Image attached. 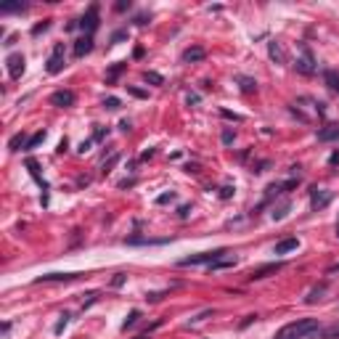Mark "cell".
I'll use <instances>...</instances> for the list:
<instances>
[{
	"instance_id": "cell-1",
	"label": "cell",
	"mask_w": 339,
	"mask_h": 339,
	"mask_svg": "<svg viewBox=\"0 0 339 339\" xmlns=\"http://www.w3.org/2000/svg\"><path fill=\"white\" fill-rule=\"evenodd\" d=\"M318 329H321V326H318L315 318H299V321L281 326L273 339H308V337H313V331H318Z\"/></svg>"
},
{
	"instance_id": "cell-2",
	"label": "cell",
	"mask_w": 339,
	"mask_h": 339,
	"mask_svg": "<svg viewBox=\"0 0 339 339\" xmlns=\"http://www.w3.org/2000/svg\"><path fill=\"white\" fill-rule=\"evenodd\" d=\"M228 254L225 246H220V249H212V252H201V254H188V257L183 260H178V265L180 268H188V265H212V263H218V260H223Z\"/></svg>"
},
{
	"instance_id": "cell-3",
	"label": "cell",
	"mask_w": 339,
	"mask_h": 339,
	"mask_svg": "<svg viewBox=\"0 0 339 339\" xmlns=\"http://www.w3.org/2000/svg\"><path fill=\"white\" fill-rule=\"evenodd\" d=\"M64 67H67V50H64V43H56L48 61H45V72L48 74H58V72H64Z\"/></svg>"
},
{
	"instance_id": "cell-4",
	"label": "cell",
	"mask_w": 339,
	"mask_h": 339,
	"mask_svg": "<svg viewBox=\"0 0 339 339\" xmlns=\"http://www.w3.org/2000/svg\"><path fill=\"white\" fill-rule=\"evenodd\" d=\"M98 24H101V16H98V5H90L88 11H85V16L80 19V22H77V27H82V32L85 35H90L93 37V32L98 29Z\"/></svg>"
},
{
	"instance_id": "cell-5",
	"label": "cell",
	"mask_w": 339,
	"mask_h": 339,
	"mask_svg": "<svg viewBox=\"0 0 339 339\" xmlns=\"http://www.w3.org/2000/svg\"><path fill=\"white\" fill-rule=\"evenodd\" d=\"M331 204V191L326 188H310V210L313 212H321Z\"/></svg>"
},
{
	"instance_id": "cell-6",
	"label": "cell",
	"mask_w": 339,
	"mask_h": 339,
	"mask_svg": "<svg viewBox=\"0 0 339 339\" xmlns=\"http://www.w3.org/2000/svg\"><path fill=\"white\" fill-rule=\"evenodd\" d=\"M5 64H8V77L11 80H22L24 69H27V58H24L22 53H11L8 58H5Z\"/></svg>"
},
{
	"instance_id": "cell-7",
	"label": "cell",
	"mask_w": 339,
	"mask_h": 339,
	"mask_svg": "<svg viewBox=\"0 0 339 339\" xmlns=\"http://www.w3.org/2000/svg\"><path fill=\"white\" fill-rule=\"evenodd\" d=\"M294 69L299 72V74H315V58H313V53H310L308 45H302V56L297 58Z\"/></svg>"
},
{
	"instance_id": "cell-8",
	"label": "cell",
	"mask_w": 339,
	"mask_h": 339,
	"mask_svg": "<svg viewBox=\"0 0 339 339\" xmlns=\"http://www.w3.org/2000/svg\"><path fill=\"white\" fill-rule=\"evenodd\" d=\"M284 268V263H268V265H260V268H254L249 273V281H260V278H268L273 273H278Z\"/></svg>"
},
{
	"instance_id": "cell-9",
	"label": "cell",
	"mask_w": 339,
	"mask_h": 339,
	"mask_svg": "<svg viewBox=\"0 0 339 339\" xmlns=\"http://www.w3.org/2000/svg\"><path fill=\"white\" fill-rule=\"evenodd\" d=\"M50 103L58 109H67V106H74V93L72 90H56L53 96H50Z\"/></svg>"
},
{
	"instance_id": "cell-10",
	"label": "cell",
	"mask_w": 339,
	"mask_h": 339,
	"mask_svg": "<svg viewBox=\"0 0 339 339\" xmlns=\"http://www.w3.org/2000/svg\"><path fill=\"white\" fill-rule=\"evenodd\" d=\"M74 278H80V273H45V276H37L35 284H50V281H74Z\"/></svg>"
},
{
	"instance_id": "cell-11",
	"label": "cell",
	"mask_w": 339,
	"mask_h": 339,
	"mask_svg": "<svg viewBox=\"0 0 339 339\" xmlns=\"http://www.w3.org/2000/svg\"><path fill=\"white\" fill-rule=\"evenodd\" d=\"M318 141H321V143L339 141V122H331V125H323L321 130H318Z\"/></svg>"
},
{
	"instance_id": "cell-12",
	"label": "cell",
	"mask_w": 339,
	"mask_h": 339,
	"mask_svg": "<svg viewBox=\"0 0 339 339\" xmlns=\"http://www.w3.org/2000/svg\"><path fill=\"white\" fill-rule=\"evenodd\" d=\"M207 58V50L201 45H194V48H186L183 50V61L186 64H196V61H204Z\"/></svg>"
},
{
	"instance_id": "cell-13",
	"label": "cell",
	"mask_w": 339,
	"mask_h": 339,
	"mask_svg": "<svg viewBox=\"0 0 339 339\" xmlns=\"http://www.w3.org/2000/svg\"><path fill=\"white\" fill-rule=\"evenodd\" d=\"M90 50H93V37H90V35H85V37H80V40L74 43V58L88 56Z\"/></svg>"
},
{
	"instance_id": "cell-14",
	"label": "cell",
	"mask_w": 339,
	"mask_h": 339,
	"mask_svg": "<svg viewBox=\"0 0 339 339\" xmlns=\"http://www.w3.org/2000/svg\"><path fill=\"white\" fill-rule=\"evenodd\" d=\"M310 339H339V323L329 326V329H318V331H313V337H310Z\"/></svg>"
},
{
	"instance_id": "cell-15",
	"label": "cell",
	"mask_w": 339,
	"mask_h": 339,
	"mask_svg": "<svg viewBox=\"0 0 339 339\" xmlns=\"http://www.w3.org/2000/svg\"><path fill=\"white\" fill-rule=\"evenodd\" d=\"M297 246H299V239H294V236L284 239V241H278V244H276V254H289V252H294Z\"/></svg>"
},
{
	"instance_id": "cell-16",
	"label": "cell",
	"mask_w": 339,
	"mask_h": 339,
	"mask_svg": "<svg viewBox=\"0 0 339 339\" xmlns=\"http://www.w3.org/2000/svg\"><path fill=\"white\" fill-rule=\"evenodd\" d=\"M268 53H270V58H273L276 64H284V61H286V53H284L281 43H276V40L268 43Z\"/></svg>"
},
{
	"instance_id": "cell-17",
	"label": "cell",
	"mask_w": 339,
	"mask_h": 339,
	"mask_svg": "<svg viewBox=\"0 0 339 339\" xmlns=\"http://www.w3.org/2000/svg\"><path fill=\"white\" fill-rule=\"evenodd\" d=\"M27 170H29V175H32V178L37 180V186H40V188H48V183H45V180L40 178V165H37L35 159H27Z\"/></svg>"
},
{
	"instance_id": "cell-18",
	"label": "cell",
	"mask_w": 339,
	"mask_h": 339,
	"mask_svg": "<svg viewBox=\"0 0 339 339\" xmlns=\"http://www.w3.org/2000/svg\"><path fill=\"white\" fill-rule=\"evenodd\" d=\"M323 80H326V85H329L334 93H339V74H337L334 69H326L323 72Z\"/></svg>"
},
{
	"instance_id": "cell-19",
	"label": "cell",
	"mask_w": 339,
	"mask_h": 339,
	"mask_svg": "<svg viewBox=\"0 0 339 339\" xmlns=\"http://www.w3.org/2000/svg\"><path fill=\"white\" fill-rule=\"evenodd\" d=\"M45 135H48V133H45V130H37V133H35V135H32V138L27 141V146H24V151H32V148H37V146H40V143L45 141Z\"/></svg>"
},
{
	"instance_id": "cell-20",
	"label": "cell",
	"mask_w": 339,
	"mask_h": 339,
	"mask_svg": "<svg viewBox=\"0 0 339 339\" xmlns=\"http://www.w3.org/2000/svg\"><path fill=\"white\" fill-rule=\"evenodd\" d=\"M22 11H27V3H5V5H0V14H22Z\"/></svg>"
},
{
	"instance_id": "cell-21",
	"label": "cell",
	"mask_w": 339,
	"mask_h": 339,
	"mask_svg": "<svg viewBox=\"0 0 339 339\" xmlns=\"http://www.w3.org/2000/svg\"><path fill=\"white\" fill-rule=\"evenodd\" d=\"M233 265H236V257H223L218 263H212L210 270H223V268H233Z\"/></svg>"
},
{
	"instance_id": "cell-22",
	"label": "cell",
	"mask_w": 339,
	"mask_h": 339,
	"mask_svg": "<svg viewBox=\"0 0 339 339\" xmlns=\"http://www.w3.org/2000/svg\"><path fill=\"white\" fill-rule=\"evenodd\" d=\"M323 291H326V284L315 286V289H313L310 294H308V299H305V302H308V305H313V302H318V299H323Z\"/></svg>"
},
{
	"instance_id": "cell-23",
	"label": "cell",
	"mask_w": 339,
	"mask_h": 339,
	"mask_svg": "<svg viewBox=\"0 0 339 339\" xmlns=\"http://www.w3.org/2000/svg\"><path fill=\"white\" fill-rule=\"evenodd\" d=\"M138 318H141V310H130V315L125 318V323H122V331H127V329H133L135 323H138Z\"/></svg>"
},
{
	"instance_id": "cell-24",
	"label": "cell",
	"mask_w": 339,
	"mask_h": 339,
	"mask_svg": "<svg viewBox=\"0 0 339 339\" xmlns=\"http://www.w3.org/2000/svg\"><path fill=\"white\" fill-rule=\"evenodd\" d=\"M239 82H241V90H244V93H252V90H257V82H254L252 77H239Z\"/></svg>"
},
{
	"instance_id": "cell-25",
	"label": "cell",
	"mask_w": 339,
	"mask_h": 339,
	"mask_svg": "<svg viewBox=\"0 0 339 339\" xmlns=\"http://www.w3.org/2000/svg\"><path fill=\"white\" fill-rule=\"evenodd\" d=\"M143 80L151 82V85H165V77L156 74V72H143Z\"/></svg>"
},
{
	"instance_id": "cell-26",
	"label": "cell",
	"mask_w": 339,
	"mask_h": 339,
	"mask_svg": "<svg viewBox=\"0 0 339 339\" xmlns=\"http://www.w3.org/2000/svg\"><path fill=\"white\" fill-rule=\"evenodd\" d=\"M289 210H291V207H289V201H286V204L276 207V210L270 212V218H273V220H284V218H286V212H289Z\"/></svg>"
},
{
	"instance_id": "cell-27",
	"label": "cell",
	"mask_w": 339,
	"mask_h": 339,
	"mask_svg": "<svg viewBox=\"0 0 339 339\" xmlns=\"http://www.w3.org/2000/svg\"><path fill=\"white\" fill-rule=\"evenodd\" d=\"M19 146H27V143H24V133H16L14 138L8 141V148H11V151H19Z\"/></svg>"
},
{
	"instance_id": "cell-28",
	"label": "cell",
	"mask_w": 339,
	"mask_h": 339,
	"mask_svg": "<svg viewBox=\"0 0 339 339\" xmlns=\"http://www.w3.org/2000/svg\"><path fill=\"white\" fill-rule=\"evenodd\" d=\"M69 318H72V315H69V313H61V315H58V323L53 326V331H56V334H61V331H64V329H67V323H69Z\"/></svg>"
},
{
	"instance_id": "cell-29",
	"label": "cell",
	"mask_w": 339,
	"mask_h": 339,
	"mask_svg": "<svg viewBox=\"0 0 339 339\" xmlns=\"http://www.w3.org/2000/svg\"><path fill=\"white\" fill-rule=\"evenodd\" d=\"M120 106H122V103H120V98H114V96H109V98L103 101V109H109V112H117Z\"/></svg>"
},
{
	"instance_id": "cell-30",
	"label": "cell",
	"mask_w": 339,
	"mask_h": 339,
	"mask_svg": "<svg viewBox=\"0 0 339 339\" xmlns=\"http://www.w3.org/2000/svg\"><path fill=\"white\" fill-rule=\"evenodd\" d=\"M122 69H125V64H122V61H120V64H114V67H112V69H109V74H106V80H109V82H114V80H117V74H120V72H122Z\"/></svg>"
},
{
	"instance_id": "cell-31",
	"label": "cell",
	"mask_w": 339,
	"mask_h": 339,
	"mask_svg": "<svg viewBox=\"0 0 339 339\" xmlns=\"http://www.w3.org/2000/svg\"><path fill=\"white\" fill-rule=\"evenodd\" d=\"M45 29H50V19H45V22L43 24H35V27H32V35H40V32H45Z\"/></svg>"
},
{
	"instance_id": "cell-32",
	"label": "cell",
	"mask_w": 339,
	"mask_h": 339,
	"mask_svg": "<svg viewBox=\"0 0 339 339\" xmlns=\"http://www.w3.org/2000/svg\"><path fill=\"white\" fill-rule=\"evenodd\" d=\"M127 37V29H120V32H114L112 35V45H117V43H122Z\"/></svg>"
},
{
	"instance_id": "cell-33",
	"label": "cell",
	"mask_w": 339,
	"mask_h": 339,
	"mask_svg": "<svg viewBox=\"0 0 339 339\" xmlns=\"http://www.w3.org/2000/svg\"><path fill=\"white\" fill-rule=\"evenodd\" d=\"M233 191H236L233 186H223V188H220V199H231V196H233Z\"/></svg>"
},
{
	"instance_id": "cell-34",
	"label": "cell",
	"mask_w": 339,
	"mask_h": 339,
	"mask_svg": "<svg viewBox=\"0 0 339 339\" xmlns=\"http://www.w3.org/2000/svg\"><path fill=\"white\" fill-rule=\"evenodd\" d=\"M233 138H236V133H233V130H223V143H225V146H231Z\"/></svg>"
},
{
	"instance_id": "cell-35",
	"label": "cell",
	"mask_w": 339,
	"mask_h": 339,
	"mask_svg": "<svg viewBox=\"0 0 339 339\" xmlns=\"http://www.w3.org/2000/svg\"><path fill=\"white\" fill-rule=\"evenodd\" d=\"M117 162H120V154H114L109 162H103V172H109V170H112V167L117 165Z\"/></svg>"
},
{
	"instance_id": "cell-36",
	"label": "cell",
	"mask_w": 339,
	"mask_h": 339,
	"mask_svg": "<svg viewBox=\"0 0 339 339\" xmlns=\"http://www.w3.org/2000/svg\"><path fill=\"white\" fill-rule=\"evenodd\" d=\"M172 199H175V194H172V191H170V194H162V196L156 199V204H167V201H172Z\"/></svg>"
},
{
	"instance_id": "cell-37",
	"label": "cell",
	"mask_w": 339,
	"mask_h": 339,
	"mask_svg": "<svg viewBox=\"0 0 339 339\" xmlns=\"http://www.w3.org/2000/svg\"><path fill=\"white\" fill-rule=\"evenodd\" d=\"M207 315H212V310H204V313H199L196 318H191V323H199V321H204ZM191 323H188V326H191Z\"/></svg>"
},
{
	"instance_id": "cell-38",
	"label": "cell",
	"mask_w": 339,
	"mask_h": 339,
	"mask_svg": "<svg viewBox=\"0 0 339 339\" xmlns=\"http://www.w3.org/2000/svg\"><path fill=\"white\" fill-rule=\"evenodd\" d=\"M148 19H151V16L141 14V16H135V24H138V27H146V24H148Z\"/></svg>"
},
{
	"instance_id": "cell-39",
	"label": "cell",
	"mask_w": 339,
	"mask_h": 339,
	"mask_svg": "<svg viewBox=\"0 0 339 339\" xmlns=\"http://www.w3.org/2000/svg\"><path fill=\"white\" fill-rule=\"evenodd\" d=\"M125 273H117V276H114V281H112V286H122V284H125Z\"/></svg>"
},
{
	"instance_id": "cell-40",
	"label": "cell",
	"mask_w": 339,
	"mask_h": 339,
	"mask_svg": "<svg viewBox=\"0 0 339 339\" xmlns=\"http://www.w3.org/2000/svg\"><path fill=\"white\" fill-rule=\"evenodd\" d=\"M329 165L331 167H339V151H334V154L329 156Z\"/></svg>"
},
{
	"instance_id": "cell-41",
	"label": "cell",
	"mask_w": 339,
	"mask_h": 339,
	"mask_svg": "<svg viewBox=\"0 0 339 339\" xmlns=\"http://www.w3.org/2000/svg\"><path fill=\"white\" fill-rule=\"evenodd\" d=\"M130 8V0H122V3H117V11H120V14H122V11H127Z\"/></svg>"
},
{
	"instance_id": "cell-42",
	"label": "cell",
	"mask_w": 339,
	"mask_h": 339,
	"mask_svg": "<svg viewBox=\"0 0 339 339\" xmlns=\"http://www.w3.org/2000/svg\"><path fill=\"white\" fill-rule=\"evenodd\" d=\"M252 321H257V315H246L244 321H241V329H246V326H249Z\"/></svg>"
},
{
	"instance_id": "cell-43",
	"label": "cell",
	"mask_w": 339,
	"mask_h": 339,
	"mask_svg": "<svg viewBox=\"0 0 339 339\" xmlns=\"http://www.w3.org/2000/svg\"><path fill=\"white\" fill-rule=\"evenodd\" d=\"M120 130H122V133H130V122L122 120V122H120Z\"/></svg>"
},
{
	"instance_id": "cell-44",
	"label": "cell",
	"mask_w": 339,
	"mask_h": 339,
	"mask_svg": "<svg viewBox=\"0 0 339 339\" xmlns=\"http://www.w3.org/2000/svg\"><path fill=\"white\" fill-rule=\"evenodd\" d=\"M80 151H82V154L90 151V141H82V143H80Z\"/></svg>"
},
{
	"instance_id": "cell-45",
	"label": "cell",
	"mask_w": 339,
	"mask_h": 339,
	"mask_svg": "<svg viewBox=\"0 0 339 339\" xmlns=\"http://www.w3.org/2000/svg\"><path fill=\"white\" fill-rule=\"evenodd\" d=\"M188 212H191V207H180L178 215H180V218H188Z\"/></svg>"
},
{
	"instance_id": "cell-46",
	"label": "cell",
	"mask_w": 339,
	"mask_h": 339,
	"mask_svg": "<svg viewBox=\"0 0 339 339\" xmlns=\"http://www.w3.org/2000/svg\"><path fill=\"white\" fill-rule=\"evenodd\" d=\"M130 93L138 96V98H143V96H146V93H143V90H138V88H130Z\"/></svg>"
},
{
	"instance_id": "cell-47",
	"label": "cell",
	"mask_w": 339,
	"mask_h": 339,
	"mask_svg": "<svg viewBox=\"0 0 339 339\" xmlns=\"http://www.w3.org/2000/svg\"><path fill=\"white\" fill-rule=\"evenodd\" d=\"M8 331H11V321H5L3 323V337H8Z\"/></svg>"
},
{
	"instance_id": "cell-48",
	"label": "cell",
	"mask_w": 339,
	"mask_h": 339,
	"mask_svg": "<svg viewBox=\"0 0 339 339\" xmlns=\"http://www.w3.org/2000/svg\"><path fill=\"white\" fill-rule=\"evenodd\" d=\"M329 273H339V263H337V265H331V268H329Z\"/></svg>"
},
{
	"instance_id": "cell-49",
	"label": "cell",
	"mask_w": 339,
	"mask_h": 339,
	"mask_svg": "<svg viewBox=\"0 0 339 339\" xmlns=\"http://www.w3.org/2000/svg\"><path fill=\"white\" fill-rule=\"evenodd\" d=\"M337 239H339V223H337Z\"/></svg>"
}]
</instances>
